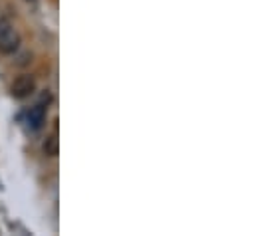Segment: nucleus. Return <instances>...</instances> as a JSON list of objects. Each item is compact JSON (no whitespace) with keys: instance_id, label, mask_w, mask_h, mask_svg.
I'll return each mask as SVG.
<instances>
[{"instance_id":"nucleus-1","label":"nucleus","mask_w":256,"mask_h":236,"mask_svg":"<svg viewBox=\"0 0 256 236\" xmlns=\"http://www.w3.org/2000/svg\"><path fill=\"white\" fill-rule=\"evenodd\" d=\"M36 92V80L32 76H18L14 82H12V88H10V94L16 98V100H24L28 96H32Z\"/></svg>"},{"instance_id":"nucleus-2","label":"nucleus","mask_w":256,"mask_h":236,"mask_svg":"<svg viewBox=\"0 0 256 236\" xmlns=\"http://www.w3.org/2000/svg\"><path fill=\"white\" fill-rule=\"evenodd\" d=\"M20 42H22L20 34L10 28L8 32H4L0 36V54H12V52H16L18 46H20Z\"/></svg>"},{"instance_id":"nucleus-3","label":"nucleus","mask_w":256,"mask_h":236,"mask_svg":"<svg viewBox=\"0 0 256 236\" xmlns=\"http://www.w3.org/2000/svg\"><path fill=\"white\" fill-rule=\"evenodd\" d=\"M44 121H46V108L44 106H34L32 110H30V114H28V125L32 127V129H40L42 125H44Z\"/></svg>"},{"instance_id":"nucleus-4","label":"nucleus","mask_w":256,"mask_h":236,"mask_svg":"<svg viewBox=\"0 0 256 236\" xmlns=\"http://www.w3.org/2000/svg\"><path fill=\"white\" fill-rule=\"evenodd\" d=\"M44 153L48 157H58V153H60V141H58V135L56 133L50 135V137H46V141H44Z\"/></svg>"},{"instance_id":"nucleus-5","label":"nucleus","mask_w":256,"mask_h":236,"mask_svg":"<svg viewBox=\"0 0 256 236\" xmlns=\"http://www.w3.org/2000/svg\"><path fill=\"white\" fill-rule=\"evenodd\" d=\"M12 26H10V22L8 20H0V36L4 34V32H8Z\"/></svg>"}]
</instances>
